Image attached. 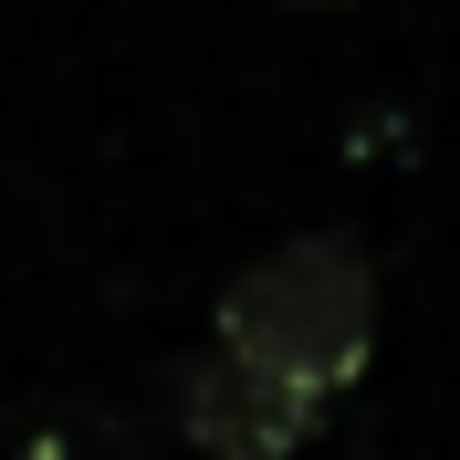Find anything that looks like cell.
Returning <instances> with one entry per match:
<instances>
[{
	"instance_id": "cell-1",
	"label": "cell",
	"mask_w": 460,
	"mask_h": 460,
	"mask_svg": "<svg viewBox=\"0 0 460 460\" xmlns=\"http://www.w3.org/2000/svg\"><path fill=\"white\" fill-rule=\"evenodd\" d=\"M209 335L241 345L252 367H272L283 387L335 408V387H356L367 356H376V272H367V252L345 230H293L283 252L230 272Z\"/></svg>"
},
{
	"instance_id": "cell-2",
	"label": "cell",
	"mask_w": 460,
	"mask_h": 460,
	"mask_svg": "<svg viewBox=\"0 0 460 460\" xmlns=\"http://www.w3.org/2000/svg\"><path fill=\"white\" fill-rule=\"evenodd\" d=\"M178 429L199 439L209 460H283V450H304V439L324 429V398L283 387L272 367H252L241 345L209 335L199 356L178 367Z\"/></svg>"
},
{
	"instance_id": "cell-3",
	"label": "cell",
	"mask_w": 460,
	"mask_h": 460,
	"mask_svg": "<svg viewBox=\"0 0 460 460\" xmlns=\"http://www.w3.org/2000/svg\"><path fill=\"white\" fill-rule=\"evenodd\" d=\"M304 11H335V0H304Z\"/></svg>"
}]
</instances>
